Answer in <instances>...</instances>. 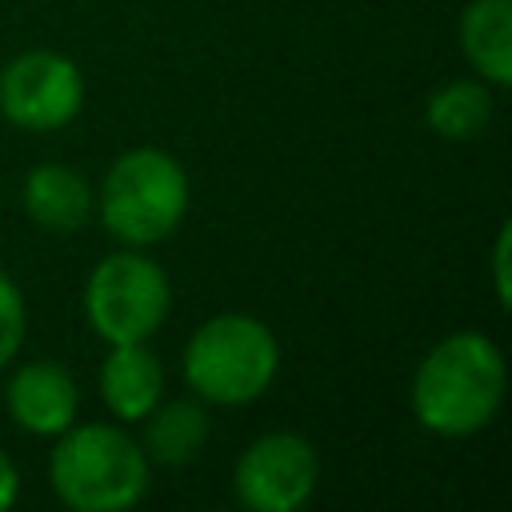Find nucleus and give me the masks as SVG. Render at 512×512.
Returning a JSON list of instances; mask_svg holds the SVG:
<instances>
[{
	"instance_id": "obj_1",
	"label": "nucleus",
	"mask_w": 512,
	"mask_h": 512,
	"mask_svg": "<svg viewBox=\"0 0 512 512\" xmlns=\"http://www.w3.org/2000/svg\"><path fill=\"white\" fill-rule=\"evenodd\" d=\"M508 396V360L500 344L476 328L436 340L412 372V416L424 432L464 440L484 432Z\"/></svg>"
},
{
	"instance_id": "obj_2",
	"label": "nucleus",
	"mask_w": 512,
	"mask_h": 512,
	"mask_svg": "<svg viewBox=\"0 0 512 512\" xmlns=\"http://www.w3.org/2000/svg\"><path fill=\"white\" fill-rule=\"evenodd\" d=\"M152 460L124 424H72L52 436L48 488L72 512H128L148 496Z\"/></svg>"
},
{
	"instance_id": "obj_3",
	"label": "nucleus",
	"mask_w": 512,
	"mask_h": 512,
	"mask_svg": "<svg viewBox=\"0 0 512 512\" xmlns=\"http://www.w3.org/2000/svg\"><path fill=\"white\" fill-rule=\"evenodd\" d=\"M188 204L192 184L184 164L156 144L120 152L96 188V216L124 248H152L168 240L184 224Z\"/></svg>"
},
{
	"instance_id": "obj_4",
	"label": "nucleus",
	"mask_w": 512,
	"mask_h": 512,
	"mask_svg": "<svg viewBox=\"0 0 512 512\" xmlns=\"http://www.w3.org/2000/svg\"><path fill=\"white\" fill-rule=\"evenodd\" d=\"M180 372L196 400L244 408L272 388L280 372V340L252 312H216L188 336Z\"/></svg>"
},
{
	"instance_id": "obj_5",
	"label": "nucleus",
	"mask_w": 512,
	"mask_h": 512,
	"mask_svg": "<svg viewBox=\"0 0 512 512\" xmlns=\"http://www.w3.org/2000/svg\"><path fill=\"white\" fill-rule=\"evenodd\" d=\"M172 308V284L144 248L108 252L84 280V320L104 344L152 340Z\"/></svg>"
},
{
	"instance_id": "obj_6",
	"label": "nucleus",
	"mask_w": 512,
	"mask_h": 512,
	"mask_svg": "<svg viewBox=\"0 0 512 512\" xmlns=\"http://www.w3.org/2000/svg\"><path fill=\"white\" fill-rule=\"evenodd\" d=\"M84 108V72L56 48H28L0 68V116L24 132L68 128Z\"/></svg>"
},
{
	"instance_id": "obj_7",
	"label": "nucleus",
	"mask_w": 512,
	"mask_h": 512,
	"mask_svg": "<svg viewBox=\"0 0 512 512\" xmlns=\"http://www.w3.org/2000/svg\"><path fill=\"white\" fill-rule=\"evenodd\" d=\"M320 488V456L300 432L256 436L232 468L236 504L248 512H300Z\"/></svg>"
},
{
	"instance_id": "obj_8",
	"label": "nucleus",
	"mask_w": 512,
	"mask_h": 512,
	"mask_svg": "<svg viewBox=\"0 0 512 512\" xmlns=\"http://www.w3.org/2000/svg\"><path fill=\"white\" fill-rule=\"evenodd\" d=\"M4 412L28 436H60L80 416V384L60 360H24L4 384Z\"/></svg>"
},
{
	"instance_id": "obj_9",
	"label": "nucleus",
	"mask_w": 512,
	"mask_h": 512,
	"mask_svg": "<svg viewBox=\"0 0 512 512\" xmlns=\"http://www.w3.org/2000/svg\"><path fill=\"white\" fill-rule=\"evenodd\" d=\"M96 384H100V400L116 424H140L164 400V364L148 348V340L108 344Z\"/></svg>"
},
{
	"instance_id": "obj_10",
	"label": "nucleus",
	"mask_w": 512,
	"mask_h": 512,
	"mask_svg": "<svg viewBox=\"0 0 512 512\" xmlns=\"http://www.w3.org/2000/svg\"><path fill=\"white\" fill-rule=\"evenodd\" d=\"M20 208H24V216L36 228L72 236V232H80L92 220L96 188L72 164L48 160V164H36V168L24 172V180H20Z\"/></svg>"
},
{
	"instance_id": "obj_11",
	"label": "nucleus",
	"mask_w": 512,
	"mask_h": 512,
	"mask_svg": "<svg viewBox=\"0 0 512 512\" xmlns=\"http://www.w3.org/2000/svg\"><path fill=\"white\" fill-rule=\"evenodd\" d=\"M460 52L472 72L492 84H512V0H468L460 12Z\"/></svg>"
},
{
	"instance_id": "obj_12",
	"label": "nucleus",
	"mask_w": 512,
	"mask_h": 512,
	"mask_svg": "<svg viewBox=\"0 0 512 512\" xmlns=\"http://www.w3.org/2000/svg\"><path fill=\"white\" fill-rule=\"evenodd\" d=\"M140 424H144L140 448L148 452L152 464H164V468L192 464L204 452L208 432H212L204 400H160Z\"/></svg>"
},
{
	"instance_id": "obj_13",
	"label": "nucleus",
	"mask_w": 512,
	"mask_h": 512,
	"mask_svg": "<svg viewBox=\"0 0 512 512\" xmlns=\"http://www.w3.org/2000/svg\"><path fill=\"white\" fill-rule=\"evenodd\" d=\"M424 120L440 140H476L492 120V84L476 80H444L428 92Z\"/></svg>"
},
{
	"instance_id": "obj_14",
	"label": "nucleus",
	"mask_w": 512,
	"mask_h": 512,
	"mask_svg": "<svg viewBox=\"0 0 512 512\" xmlns=\"http://www.w3.org/2000/svg\"><path fill=\"white\" fill-rule=\"evenodd\" d=\"M24 336H28V304H24V292L0 268V368H8L20 356Z\"/></svg>"
},
{
	"instance_id": "obj_15",
	"label": "nucleus",
	"mask_w": 512,
	"mask_h": 512,
	"mask_svg": "<svg viewBox=\"0 0 512 512\" xmlns=\"http://www.w3.org/2000/svg\"><path fill=\"white\" fill-rule=\"evenodd\" d=\"M508 244H512V228L508 224H500V232H496V244H492V288H496V300H500V308H508V300H512V280H508Z\"/></svg>"
},
{
	"instance_id": "obj_16",
	"label": "nucleus",
	"mask_w": 512,
	"mask_h": 512,
	"mask_svg": "<svg viewBox=\"0 0 512 512\" xmlns=\"http://www.w3.org/2000/svg\"><path fill=\"white\" fill-rule=\"evenodd\" d=\"M20 500V472L12 464V456L0 448V512H8Z\"/></svg>"
}]
</instances>
